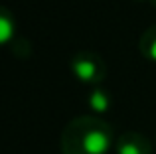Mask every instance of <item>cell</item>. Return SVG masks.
<instances>
[{"instance_id": "obj_1", "label": "cell", "mask_w": 156, "mask_h": 154, "mask_svg": "<svg viewBox=\"0 0 156 154\" xmlns=\"http://www.w3.org/2000/svg\"><path fill=\"white\" fill-rule=\"evenodd\" d=\"M115 131L95 115L71 119L61 131V154H109L115 150Z\"/></svg>"}, {"instance_id": "obj_2", "label": "cell", "mask_w": 156, "mask_h": 154, "mask_svg": "<svg viewBox=\"0 0 156 154\" xmlns=\"http://www.w3.org/2000/svg\"><path fill=\"white\" fill-rule=\"evenodd\" d=\"M69 69L77 81L91 87H97L107 77V63L95 50H79L69 61Z\"/></svg>"}, {"instance_id": "obj_3", "label": "cell", "mask_w": 156, "mask_h": 154, "mask_svg": "<svg viewBox=\"0 0 156 154\" xmlns=\"http://www.w3.org/2000/svg\"><path fill=\"white\" fill-rule=\"evenodd\" d=\"M115 154H152V144L140 132H122L115 142Z\"/></svg>"}, {"instance_id": "obj_4", "label": "cell", "mask_w": 156, "mask_h": 154, "mask_svg": "<svg viewBox=\"0 0 156 154\" xmlns=\"http://www.w3.org/2000/svg\"><path fill=\"white\" fill-rule=\"evenodd\" d=\"M16 30H18L16 16L12 14L6 6H2V4H0V47H2V46H8L10 42H14Z\"/></svg>"}, {"instance_id": "obj_5", "label": "cell", "mask_w": 156, "mask_h": 154, "mask_svg": "<svg viewBox=\"0 0 156 154\" xmlns=\"http://www.w3.org/2000/svg\"><path fill=\"white\" fill-rule=\"evenodd\" d=\"M111 105H113V97L109 95V91L101 89L99 85H97V87H93L91 93L87 95V107L91 109L97 117H99V115H105V113L111 109Z\"/></svg>"}, {"instance_id": "obj_6", "label": "cell", "mask_w": 156, "mask_h": 154, "mask_svg": "<svg viewBox=\"0 0 156 154\" xmlns=\"http://www.w3.org/2000/svg\"><path fill=\"white\" fill-rule=\"evenodd\" d=\"M138 50L140 55L150 63H156V24L146 28L138 38Z\"/></svg>"}, {"instance_id": "obj_7", "label": "cell", "mask_w": 156, "mask_h": 154, "mask_svg": "<svg viewBox=\"0 0 156 154\" xmlns=\"http://www.w3.org/2000/svg\"><path fill=\"white\" fill-rule=\"evenodd\" d=\"M146 2H150V4H154V6H156V0H146Z\"/></svg>"}]
</instances>
